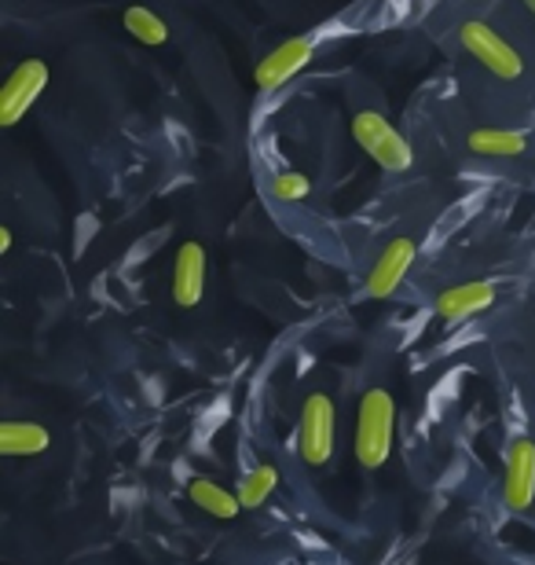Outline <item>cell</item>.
Instances as JSON below:
<instances>
[{
	"label": "cell",
	"mask_w": 535,
	"mask_h": 565,
	"mask_svg": "<svg viewBox=\"0 0 535 565\" xmlns=\"http://www.w3.org/2000/svg\"><path fill=\"white\" fill-rule=\"evenodd\" d=\"M396 404L389 390H367L356 415V459L367 470H378L393 451Z\"/></svg>",
	"instance_id": "6da1fadb"
},
{
	"label": "cell",
	"mask_w": 535,
	"mask_h": 565,
	"mask_svg": "<svg viewBox=\"0 0 535 565\" xmlns=\"http://www.w3.org/2000/svg\"><path fill=\"white\" fill-rule=\"evenodd\" d=\"M525 4H528V11H532V15H535V0H525Z\"/></svg>",
	"instance_id": "ac0fdd59"
},
{
	"label": "cell",
	"mask_w": 535,
	"mask_h": 565,
	"mask_svg": "<svg viewBox=\"0 0 535 565\" xmlns=\"http://www.w3.org/2000/svg\"><path fill=\"white\" fill-rule=\"evenodd\" d=\"M525 132L517 129H477L470 132V151L473 154H484V158H514V154H525Z\"/></svg>",
	"instance_id": "4fadbf2b"
},
{
	"label": "cell",
	"mask_w": 535,
	"mask_h": 565,
	"mask_svg": "<svg viewBox=\"0 0 535 565\" xmlns=\"http://www.w3.org/2000/svg\"><path fill=\"white\" fill-rule=\"evenodd\" d=\"M459 41H462V49L484 66V71H492L499 77V82H517L521 71H525V63H521L517 49H510V41L499 38V33L488 26V22H481V19L462 22Z\"/></svg>",
	"instance_id": "3957f363"
},
{
	"label": "cell",
	"mask_w": 535,
	"mask_h": 565,
	"mask_svg": "<svg viewBox=\"0 0 535 565\" xmlns=\"http://www.w3.org/2000/svg\"><path fill=\"white\" fill-rule=\"evenodd\" d=\"M503 500L510 511H528L535 503V445L528 437L514 440L503 473Z\"/></svg>",
	"instance_id": "52a82bcc"
},
{
	"label": "cell",
	"mask_w": 535,
	"mask_h": 565,
	"mask_svg": "<svg viewBox=\"0 0 535 565\" xmlns=\"http://www.w3.org/2000/svg\"><path fill=\"white\" fill-rule=\"evenodd\" d=\"M188 495H191V503H195L199 511L221 518V522H232V518H238V511H243L238 492L224 489V484H216L210 478H191L188 481Z\"/></svg>",
	"instance_id": "8fae6325"
},
{
	"label": "cell",
	"mask_w": 535,
	"mask_h": 565,
	"mask_svg": "<svg viewBox=\"0 0 535 565\" xmlns=\"http://www.w3.org/2000/svg\"><path fill=\"white\" fill-rule=\"evenodd\" d=\"M298 451L309 467H323L334 456V401L327 393H312L301 408Z\"/></svg>",
	"instance_id": "277c9868"
},
{
	"label": "cell",
	"mask_w": 535,
	"mask_h": 565,
	"mask_svg": "<svg viewBox=\"0 0 535 565\" xmlns=\"http://www.w3.org/2000/svg\"><path fill=\"white\" fill-rule=\"evenodd\" d=\"M495 301V287L488 279H473V282H459V287H448L437 298V312L440 320L459 323L470 320V316H481L484 309H492Z\"/></svg>",
	"instance_id": "30bf717a"
},
{
	"label": "cell",
	"mask_w": 535,
	"mask_h": 565,
	"mask_svg": "<svg viewBox=\"0 0 535 565\" xmlns=\"http://www.w3.org/2000/svg\"><path fill=\"white\" fill-rule=\"evenodd\" d=\"M271 195L282 199V202H301L312 195V184L304 173H293V169H287V173H279L276 180H271Z\"/></svg>",
	"instance_id": "2e32d148"
},
{
	"label": "cell",
	"mask_w": 535,
	"mask_h": 565,
	"mask_svg": "<svg viewBox=\"0 0 535 565\" xmlns=\"http://www.w3.org/2000/svg\"><path fill=\"white\" fill-rule=\"evenodd\" d=\"M11 250V228L4 224V228H0V254H8Z\"/></svg>",
	"instance_id": "e0dca14e"
},
{
	"label": "cell",
	"mask_w": 535,
	"mask_h": 565,
	"mask_svg": "<svg viewBox=\"0 0 535 565\" xmlns=\"http://www.w3.org/2000/svg\"><path fill=\"white\" fill-rule=\"evenodd\" d=\"M202 290H206V250H202V243H184L173 262V301L195 309Z\"/></svg>",
	"instance_id": "9c48e42d"
},
{
	"label": "cell",
	"mask_w": 535,
	"mask_h": 565,
	"mask_svg": "<svg viewBox=\"0 0 535 565\" xmlns=\"http://www.w3.org/2000/svg\"><path fill=\"white\" fill-rule=\"evenodd\" d=\"M276 484H279V470L268 467V462H260V467H254L243 481H238V500H243V507H260L271 492H276Z\"/></svg>",
	"instance_id": "9a60e30c"
},
{
	"label": "cell",
	"mask_w": 535,
	"mask_h": 565,
	"mask_svg": "<svg viewBox=\"0 0 535 565\" xmlns=\"http://www.w3.org/2000/svg\"><path fill=\"white\" fill-rule=\"evenodd\" d=\"M415 243L411 239H393L389 246L382 250V257L374 262L371 276H367V298H389V294L400 287L404 276L411 273L415 265Z\"/></svg>",
	"instance_id": "ba28073f"
},
{
	"label": "cell",
	"mask_w": 535,
	"mask_h": 565,
	"mask_svg": "<svg viewBox=\"0 0 535 565\" xmlns=\"http://www.w3.org/2000/svg\"><path fill=\"white\" fill-rule=\"evenodd\" d=\"M49 85V63L41 60H22L11 77L0 88V126L11 129L26 118V110L38 104V96L44 93Z\"/></svg>",
	"instance_id": "5b68a950"
},
{
	"label": "cell",
	"mask_w": 535,
	"mask_h": 565,
	"mask_svg": "<svg viewBox=\"0 0 535 565\" xmlns=\"http://www.w3.org/2000/svg\"><path fill=\"white\" fill-rule=\"evenodd\" d=\"M125 30H129L140 44H147V49H158V44L169 41L165 19L158 15V11L143 8V4H132L129 11H125Z\"/></svg>",
	"instance_id": "5bb4252c"
},
{
	"label": "cell",
	"mask_w": 535,
	"mask_h": 565,
	"mask_svg": "<svg viewBox=\"0 0 535 565\" xmlns=\"http://www.w3.org/2000/svg\"><path fill=\"white\" fill-rule=\"evenodd\" d=\"M312 38H290L282 41L279 49H271L265 60L257 63L254 71V82L260 93H276V88H282L290 82V77H298L304 66L312 63Z\"/></svg>",
	"instance_id": "8992f818"
},
{
	"label": "cell",
	"mask_w": 535,
	"mask_h": 565,
	"mask_svg": "<svg viewBox=\"0 0 535 565\" xmlns=\"http://www.w3.org/2000/svg\"><path fill=\"white\" fill-rule=\"evenodd\" d=\"M352 137H356V143L382 169H389V173H404V169L415 166L411 143H407L400 137V129H396L389 118H382L378 110H360V115L352 118Z\"/></svg>",
	"instance_id": "7a4b0ae2"
},
{
	"label": "cell",
	"mask_w": 535,
	"mask_h": 565,
	"mask_svg": "<svg viewBox=\"0 0 535 565\" xmlns=\"http://www.w3.org/2000/svg\"><path fill=\"white\" fill-rule=\"evenodd\" d=\"M52 445V434L41 423H0V456H41Z\"/></svg>",
	"instance_id": "7c38bea8"
}]
</instances>
